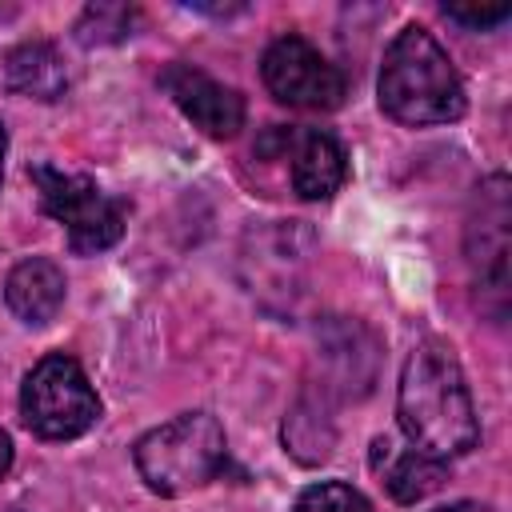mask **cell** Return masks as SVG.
<instances>
[{
  "mask_svg": "<svg viewBox=\"0 0 512 512\" xmlns=\"http://www.w3.org/2000/svg\"><path fill=\"white\" fill-rule=\"evenodd\" d=\"M4 152H8V132H4V124H0V180H4Z\"/></svg>",
  "mask_w": 512,
  "mask_h": 512,
  "instance_id": "ffe728a7",
  "label": "cell"
},
{
  "mask_svg": "<svg viewBox=\"0 0 512 512\" xmlns=\"http://www.w3.org/2000/svg\"><path fill=\"white\" fill-rule=\"evenodd\" d=\"M132 464L156 496H188L228 468V440L212 412H180L136 440Z\"/></svg>",
  "mask_w": 512,
  "mask_h": 512,
  "instance_id": "3957f363",
  "label": "cell"
},
{
  "mask_svg": "<svg viewBox=\"0 0 512 512\" xmlns=\"http://www.w3.org/2000/svg\"><path fill=\"white\" fill-rule=\"evenodd\" d=\"M376 96L388 120L404 128H432L452 124L468 112V96L460 72L452 68L448 52L424 24H408L384 48Z\"/></svg>",
  "mask_w": 512,
  "mask_h": 512,
  "instance_id": "7a4b0ae2",
  "label": "cell"
},
{
  "mask_svg": "<svg viewBox=\"0 0 512 512\" xmlns=\"http://www.w3.org/2000/svg\"><path fill=\"white\" fill-rule=\"evenodd\" d=\"M512 184L504 172H492L476 184L464 216V260L480 292V308L504 320L508 312V252H512Z\"/></svg>",
  "mask_w": 512,
  "mask_h": 512,
  "instance_id": "5b68a950",
  "label": "cell"
},
{
  "mask_svg": "<svg viewBox=\"0 0 512 512\" xmlns=\"http://www.w3.org/2000/svg\"><path fill=\"white\" fill-rule=\"evenodd\" d=\"M316 360H320V380L332 400H364L376 388L384 344L380 336L352 316H324L316 324Z\"/></svg>",
  "mask_w": 512,
  "mask_h": 512,
  "instance_id": "ba28073f",
  "label": "cell"
},
{
  "mask_svg": "<svg viewBox=\"0 0 512 512\" xmlns=\"http://www.w3.org/2000/svg\"><path fill=\"white\" fill-rule=\"evenodd\" d=\"M140 12L132 4H88L72 28V36L84 48H104V44H120L136 32Z\"/></svg>",
  "mask_w": 512,
  "mask_h": 512,
  "instance_id": "9a60e30c",
  "label": "cell"
},
{
  "mask_svg": "<svg viewBox=\"0 0 512 512\" xmlns=\"http://www.w3.org/2000/svg\"><path fill=\"white\" fill-rule=\"evenodd\" d=\"M260 148H276L288 160V180L300 200H332L348 176L340 140L320 128H276Z\"/></svg>",
  "mask_w": 512,
  "mask_h": 512,
  "instance_id": "9c48e42d",
  "label": "cell"
},
{
  "mask_svg": "<svg viewBox=\"0 0 512 512\" xmlns=\"http://www.w3.org/2000/svg\"><path fill=\"white\" fill-rule=\"evenodd\" d=\"M280 436H284V448H288V456H292L296 464H304V468L324 464V460L332 456V448H336L332 396H328L324 388L308 384V388L296 396V404L288 408Z\"/></svg>",
  "mask_w": 512,
  "mask_h": 512,
  "instance_id": "7c38bea8",
  "label": "cell"
},
{
  "mask_svg": "<svg viewBox=\"0 0 512 512\" xmlns=\"http://www.w3.org/2000/svg\"><path fill=\"white\" fill-rule=\"evenodd\" d=\"M160 84H164V92L172 96V104H176L204 136H212V140H232V136L244 128L248 104H244V96H240L232 84H224V80H216V76H208V72H200V68H192V64H180V60L164 68Z\"/></svg>",
  "mask_w": 512,
  "mask_h": 512,
  "instance_id": "30bf717a",
  "label": "cell"
},
{
  "mask_svg": "<svg viewBox=\"0 0 512 512\" xmlns=\"http://www.w3.org/2000/svg\"><path fill=\"white\" fill-rule=\"evenodd\" d=\"M436 512H496L492 504H480V500H456V504H444Z\"/></svg>",
  "mask_w": 512,
  "mask_h": 512,
  "instance_id": "ac0fdd59",
  "label": "cell"
},
{
  "mask_svg": "<svg viewBox=\"0 0 512 512\" xmlns=\"http://www.w3.org/2000/svg\"><path fill=\"white\" fill-rule=\"evenodd\" d=\"M444 16L452 20V24H464V28H500L508 16H512V8L508 4H500V8H456V4H444Z\"/></svg>",
  "mask_w": 512,
  "mask_h": 512,
  "instance_id": "e0dca14e",
  "label": "cell"
},
{
  "mask_svg": "<svg viewBox=\"0 0 512 512\" xmlns=\"http://www.w3.org/2000/svg\"><path fill=\"white\" fill-rule=\"evenodd\" d=\"M444 484V460H432L424 452H404L388 464L384 472V488L392 492L396 504H420L424 496H432Z\"/></svg>",
  "mask_w": 512,
  "mask_h": 512,
  "instance_id": "5bb4252c",
  "label": "cell"
},
{
  "mask_svg": "<svg viewBox=\"0 0 512 512\" xmlns=\"http://www.w3.org/2000/svg\"><path fill=\"white\" fill-rule=\"evenodd\" d=\"M8 468H12V436L0 428V480L8 476Z\"/></svg>",
  "mask_w": 512,
  "mask_h": 512,
  "instance_id": "d6986e66",
  "label": "cell"
},
{
  "mask_svg": "<svg viewBox=\"0 0 512 512\" xmlns=\"http://www.w3.org/2000/svg\"><path fill=\"white\" fill-rule=\"evenodd\" d=\"M64 296H68V280L60 272L56 260L48 256H28L20 260L8 280H4V304L16 320L32 324V328H44L60 316L64 308Z\"/></svg>",
  "mask_w": 512,
  "mask_h": 512,
  "instance_id": "8fae6325",
  "label": "cell"
},
{
  "mask_svg": "<svg viewBox=\"0 0 512 512\" xmlns=\"http://www.w3.org/2000/svg\"><path fill=\"white\" fill-rule=\"evenodd\" d=\"M4 84H8V92L28 96V100H44V104L60 100L68 92V68H64L60 48L48 40L16 44L4 56Z\"/></svg>",
  "mask_w": 512,
  "mask_h": 512,
  "instance_id": "4fadbf2b",
  "label": "cell"
},
{
  "mask_svg": "<svg viewBox=\"0 0 512 512\" xmlns=\"http://www.w3.org/2000/svg\"><path fill=\"white\" fill-rule=\"evenodd\" d=\"M260 76L268 84V92L288 104V108H308V112H328L344 104L348 80L344 72L304 36L288 32L280 40L268 44L264 60H260Z\"/></svg>",
  "mask_w": 512,
  "mask_h": 512,
  "instance_id": "52a82bcc",
  "label": "cell"
},
{
  "mask_svg": "<svg viewBox=\"0 0 512 512\" xmlns=\"http://www.w3.org/2000/svg\"><path fill=\"white\" fill-rule=\"evenodd\" d=\"M292 512H372V504H368L364 492H356L344 480H320V484H308L296 496Z\"/></svg>",
  "mask_w": 512,
  "mask_h": 512,
  "instance_id": "2e32d148",
  "label": "cell"
},
{
  "mask_svg": "<svg viewBox=\"0 0 512 512\" xmlns=\"http://www.w3.org/2000/svg\"><path fill=\"white\" fill-rule=\"evenodd\" d=\"M20 416L40 440H76L100 420V396L72 356L52 352L24 376Z\"/></svg>",
  "mask_w": 512,
  "mask_h": 512,
  "instance_id": "8992f818",
  "label": "cell"
},
{
  "mask_svg": "<svg viewBox=\"0 0 512 512\" xmlns=\"http://www.w3.org/2000/svg\"><path fill=\"white\" fill-rule=\"evenodd\" d=\"M396 416L416 452L432 460H456L476 448L480 420L456 352L444 340H420L396 384Z\"/></svg>",
  "mask_w": 512,
  "mask_h": 512,
  "instance_id": "6da1fadb",
  "label": "cell"
},
{
  "mask_svg": "<svg viewBox=\"0 0 512 512\" xmlns=\"http://www.w3.org/2000/svg\"><path fill=\"white\" fill-rule=\"evenodd\" d=\"M28 176L36 184L40 212L52 216L68 232V248L76 256H96L124 236L128 204L108 196L92 176L64 172L52 164H32Z\"/></svg>",
  "mask_w": 512,
  "mask_h": 512,
  "instance_id": "277c9868",
  "label": "cell"
}]
</instances>
